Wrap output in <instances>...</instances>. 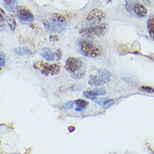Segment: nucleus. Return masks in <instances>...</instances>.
I'll return each instance as SVG.
<instances>
[{
	"label": "nucleus",
	"mask_w": 154,
	"mask_h": 154,
	"mask_svg": "<svg viewBox=\"0 0 154 154\" xmlns=\"http://www.w3.org/2000/svg\"><path fill=\"white\" fill-rule=\"evenodd\" d=\"M73 105H74V101H69V102H68V103H66V104L65 105V107L66 108H72Z\"/></svg>",
	"instance_id": "23"
},
{
	"label": "nucleus",
	"mask_w": 154,
	"mask_h": 154,
	"mask_svg": "<svg viewBox=\"0 0 154 154\" xmlns=\"http://www.w3.org/2000/svg\"><path fill=\"white\" fill-rule=\"evenodd\" d=\"M5 13L4 11L0 8V29H2L4 27V24H5Z\"/></svg>",
	"instance_id": "19"
},
{
	"label": "nucleus",
	"mask_w": 154,
	"mask_h": 154,
	"mask_svg": "<svg viewBox=\"0 0 154 154\" xmlns=\"http://www.w3.org/2000/svg\"><path fill=\"white\" fill-rule=\"evenodd\" d=\"M50 23L53 26L54 31H59V32L66 29L67 25L65 17L60 14H53L50 19Z\"/></svg>",
	"instance_id": "8"
},
{
	"label": "nucleus",
	"mask_w": 154,
	"mask_h": 154,
	"mask_svg": "<svg viewBox=\"0 0 154 154\" xmlns=\"http://www.w3.org/2000/svg\"><path fill=\"white\" fill-rule=\"evenodd\" d=\"M40 54L45 60L47 61H54V60H59L62 57V52L60 50H58L56 52L52 51L51 49L48 47L42 48L40 50Z\"/></svg>",
	"instance_id": "9"
},
{
	"label": "nucleus",
	"mask_w": 154,
	"mask_h": 154,
	"mask_svg": "<svg viewBox=\"0 0 154 154\" xmlns=\"http://www.w3.org/2000/svg\"><path fill=\"white\" fill-rule=\"evenodd\" d=\"M94 102L98 104L100 106L103 108L109 107L110 106L114 104V100H112L111 98H97V99H93Z\"/></svg>",
	"instance_id": "12"
},
{
	"label": "nucleus",
	"mask_w": 154,
	"mask_h": 154,
	"mask_svg": "<svg viewBox=\"0 0 154 154\" xmlns=\"http://www.w3.org/2000/svg\"><path fill=\"white\" fill-rule=\"evenodd\" d=\"M5 7L8 11H14L16 9V3L17 0H4Z\"/></svg>",
	"instance_id": "17"
},
{
	"label": "nucleus",
	"mask_w": 154,
	"mask_h": 154,
	"mask_svg": "<svg viewBox=\"0 0 154 154\" xmlns=\"http://www.w3.org/2000/svg\"><path fill=\"white\" fill-rule=\"evenodd\" d=\"M14 53L17 54L18 55H20V56H23V55H27V54H31V51L29 49H28L27 47H18V48H15L14 50Z\"/></svg>",
	"instance_id": "15"
},
{
	"label": "nucleus",
	"mask_w": 154,
	"mask_h": 154,
	"mask_svg": "<svg viewBox=\"0 0 154 154\" xmlns=\"http://www.w3.org/2000/svg\"><path fill=\"white\" fill-rule=\"evenodd\" d=\"M7 22H8V24L10 29L12 31H14L16 29V26H17V23H16V19L15 17L13 15V14H8L7 16Z\"/></svg>",
	"instance_id": "16"
},
{
	"label": "nucleus",
	"mask_w": 154,
	"mask_h": 154,
	"mask_svg": "<svg viewBox=\"0 0 154 154\" xmlns=\"http://www.w3.org/2000/svg\"><path fill=\"white\" fill-rule=\"evenodd\" d=\"M141 1H143L144 4H147V5H151V4H152L151 0H141Z\"/></svg>",
	"instance_id": "24"
},
{
	"label": "nucleus",
	"mask_w": 154,
	"mask_h": 154,
	"mask_svg": "<svg viewBox=\"0 0 154 154\" xmlns=\"http://www.w3.org/2000/svg\"><path fill=\"white\" fill-rule=\"evenodd\" d=\"M85 19L89 23L98 25L100 23H103L106 19V14L100 9L95 8L91 12H89L88 14L85 16Z\"/></svg>",
	"instance_id": "7"
},
{
	"label": "nucleus",
	"mask_w": 154,
	"mask_h": 154,
	"mask_svg": "<svg viewBox=\"0 0 154 154\" xmlns=\"http://www.w3.org/2000/svg\"><path fill=\"white\" fill-rule=\"evenodd\" d=\"M65 68L74 79H81L83 75H85V63L79 58H68L66 62Z\"/></svg>",
	"instance_id": "1"
},
{
	"label": "nucleus",
	"mask_w": 154,
	"mask_h": 154,
	"mask_svg": "<svg viewBox=\"0 0 154 154\" xmlns=\"http://www.w3.org/2000/svg\"><path fill=\"white\" fill-rule=\"evenodd\" d=\"M6 63V58H5V54L3 53H0V67L4 66Z\"/></svg>",
	"instance_id": "22"
},
{
	"label": "nucleus",
	"mask_w": 154,
	"mask_h": 154,
	"mask_svg": "<svg viewBox=\"0 0 154 154\" xmlns=\"http://www.w3.org/2000/svg\"><path fill=\"white\" fill-rule=\"evenodd\" d=\"M69 131H71V132H72V131H74V130H75V127H69Z\"/></svg>",
	"instance_id": "25"
},
{
	"label": "nucleus",
	"mask_w": 154,
	"mask_h": 154,
	"mask_svg": "<svg viewBox=\"0 0 154 154\" xmlns=\"http://www.w3.org/2000/svg\"><path fill=\"white\" fill-rule=\"evenodd\" d=\"M43 23H44L45 28V29H46L47 31H51V32H53V31H54V29H53L52 24H51V23H50V22H49L48 20L45 19V20L43 21Z\"/></svg>",
	"instance_id": "20"
},
{
	"label": "nucleus",
	"mask_w": 154,
	"mask_h": 154,
	"mask_svg": "<svg viewBox=\"0 0 154 154\" xmlns=\"http://www.w3.org/2000/svg\"><path fill=\"white\" fill-rule=\"evenodd\" d=\"M34 68L46 76L57 75L60 70V67L57 64H50L44 61L36 62L34 65Z\"/></svg>",
	"instance_id": "5"
},
{
	"label": "nucleus",
	"mask_w": 154,
	"mask_h": 154,
	"mask_svg": "<svg viewBox=\"0 0 154 154\" xmlns=\"http://www.w3.org/2000/svg\"><path fill=\"white\" fill-rule=\"evenodd\" d=\"M74 104L77 106V107L75 108V111H76V112H83V111L85 110L86 107L88 106L89 103L85 100L78 99V100L74 101Z\"/></svg>",
	"instance_id": "13"
},
{
	"label": "nucleus",
	"mask_w": 154,
	"mask_h": 154,
	"mask_svg": "<svg viewBox=\"0 0 154 154\" xmlns=\"http://www.w3.org/2000/svg\"><path fill=\"white\" fill-rule=\"evenodd\" d=\"M16 14L20 23L23 24H30L34 21V15L32 12L24 6L16 7Z\"/></svg>",
	"instance_id": "6"
},
{
	"label": "nucleus",
	"mask_w": 154,
	"mask_h": 154,
	"mask_svg": "<svg viewBox=\"0 0 154 154\" xmlns=\"http://www.w3.org/2000/svg\"><path fill=\"white\" fill-rule=\"evenodd\" d=\"M79 49L81 53L84 56L88 58H97L101 54V50L94 43L89 41L87 39H81L79 42Z\"/></svg>",
	"instance_id": "3"
},
{
	"label": "nucleus",
	"mask_w": 154,
	"mask_h": 154,
	"mask_svg": "<svg viewBox=\"0 0 154 154\" xmlns=\"http://www.w3.org/2000/svg\"><path fill=\"white\" fill-rule=\"evenodd\" d=\"M147 30L150 37L154 40V16H152L147 20Z\"/></svg>",
	"instance_id": "14"
},
{
	"label": "nucleus",
	"mask_w": 154,
	"mask_h": 154,
	"mask_svg": "<svg viewBox=\"0 0 154 154\" xmlns=\"http://www.w3.org/2000/svg\"><path fill=\"white\" fill-rule=\"evenodd\" d=\"M105 94H106V91L105 89H95V90H89L85 91L83 93V96L89 98V99H95L96 96H103Z\"/></svg>",
	"instance_id": "10"
},
{
	"label": "nucleus",
	"mask_w": 154,
	"mask_h": 154,
	"mask_svg": "<svg viewBox=\"0 0 154 154\" xmlns=\"http://www.w3.org/2000/svg\"><path fill=\"white\" fill-rule=\"evenodd\" d=\"M139 90L146 93H154V89L149 86H139Z\"/></svg>",
	"instance_id": "21"
},
{
	"label": "nucleus",
	"mask_w": 154,
	"mask_h": 154,
	"mask_svg": "<svg viewBox=\"0 0 154 154\" xmlns=\"http://www.w3.org/2000/svg\"><path fill=\"white\" fill-rule=\"evenodd\" d=\"M133 13L135 14V15L138 16L140 18H143V17H145L146 15L147 10L144 7V5L141 4L138 2H137L133 6Z\"/></svg>",
	"instance_id": "11"
},
{
	"label": "nucleus",
	"mask_w": 154,
	"mask_h": 154,
	"mask_svg": "<svg viewBox=\"0 0 154 154\" xmlns=\"http://www.w3.org/2000/svg\"><path fill=\"white\" fill-rule=\"evenodd\" d=\"M112 75L107 69H99L96 75H92L90 76L89 84L92 86H100L106 85L111 81Z\"/></svg>",
	"instance_id": "4"
},
{
	"label": "nucleus",
	"mask_w": 154,
	"mask_h": 154,
	"mask_svg": "<svg viewBox=\"0 0 154 154\" xmlns=\"http://www.w3.org/2000/svg\"><path fill=\"white\" fill-rule=\"evenodd\" d=\"M108 25L106 23H100L98 25H94L91 27L84 28L80 30V35L87 38H96L103 37L107 32Z\"/></svg>",
	"instance_id": "2"
},
{
	"label": "nucleus",
	"mask_w": 154,
	"mask_h": 154,
	"mask_svg": "<svg viewBox=\"0 0 154 154\" xmlns=\"http://www.w3.org/2000/svg\"><path fill=\"white\" fill-rule=\"evenodd\" d=\"M137 0H127L126 1V4H125V7L127 8V10L128 13H130L131 14H132V12H133V6L134 4L137 3Z\"/></svg>",
	"instance_id": "18"
}]
</instances>
